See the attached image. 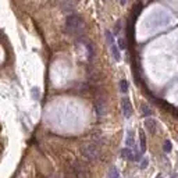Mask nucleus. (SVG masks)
<instances>
[{"mask_svg": "<svg viewBox=\"0 0 178 178\" xmlns=\"http://www.w3.org/2000/svg\"><path fill=\"white\" fill-rule=\"evenodd\" d=\"M84 30V21L82 18L78 17L75 14H71L67 17L66 20V31L68 34L74 35V34H79L81 31Z\"/></svg>", "mask_w": 178, "mask_h": 178, "instance_id": "f257e3e1", "label": "nucleus"}, {"mask_svg": "<svg viewBox=\"0 0 178 178\" xmlns=\"http://www.w3.org/2000/svg\"><path fill=\"white\" fill-rule=\"evenodd\" d=\"M81 153H82V156L85 157L86 160L93 161V160H96V159H99L100 149L96 143H88V145H84V146L81 148Z\"/></svg>", "mask_w": 178, "mask_h": 178, "instance_id": "f03ea898", "label": "nucleus"}, {"mask_svg": "<svg viewBox=\"0 0 178 178\" xmlns=\"http://www.w3.org/2000/svg\"><path fill=\"white\" fill-rule=\"evenodd\" d=\"M73 170H74V173H75V177L77 178H89L88 168L84 166L81 161H75V163H74Z\"/></svg>", "mask_w": 178, "mask_h": 178, "instance_id": "7ed1b4c3", "label": "nucleus"}, {"mask_svg": "<svg viewBox=\"0 0 178 178\" xmlns=\"http://www.w3.org/2000/svg\"><path fill=\"white\" fill-rule=\"evenodd\" d=\"M95 109H96V113H98V116H105L106 114V100L103 96H99V98H96V102H95Z\"/></svg>", "mask_w": 178, "mask_h": 178, "instance_id": "20e7f679", "label": "nucleus"}, {"mask_svg": "<svg viewBox=\"0 0 178 178\" xmlns=\"http://www.w3.org/2000/svg\"><path fill=\"white\" fill-rule=\"evenodd\" d=\"M121 106H122V113H124V117L125 118H129L132 114V106H131V102H129V99H122L121 102Z\"/></svg>", "mask_w": 178, "mask_h": 178, "instance_id": "39448f33", "label": "nucleus"}, {"mask_svg": "<svg viewBox=\"0 0 178 178\" xmlns=\"http://www.w3.org/2000/svg\"><path fill=\"white\" fill-rule=\"evenodd\" d=\"M145 127H146V129L150 132V134H156V131H157V122H156V120L148 118L146 121H145Z\"/></svg>", "mask_w": 178, "mask_h": 178, "instance_id": "423d86ee", "label": "nucleus"}, {"mask_svg": "<svg viewBox=\"0 0 178 178\" xmlns=\"http://www.w3.org/2000/svg\"><path fill=\"white\" fill-rule=\"evenodd\" d=\"M74 7H75V0H64L61 4V8L64 11H71Z\"/></svg>", "mask_w": 178, "mask_h": 178, "instance_id": "0eeeda50", "label": "nucleus"}, {"mask_svg": "<svg viewBox=\"0 0 178 178\" xmlns=\"http://www.w3.org/2000/svg\"><path fill=\"white\" fill-rule=\"evenodd\" d=\"M139 141H141V153H145V150H146V137H145L143 131L139 132Z\"/></svg>", "mask_w": 178, "mask_h": 178, "instance_id": "6e6552de", "label": "nucleus"}, {"mask_svg": "<svg viewBox=\"0 0 178 178\" xmlns=\"http://www.w3.org/2000/svg\"><path fill=\"white\" fill-rule=\"evenodd\" d=\"M110 46H111V53H113V57H114V60H116V61H120V59H121V56H120L118 47L116 46L114 43H113V45H110Z\"/></svg>", "mask_w": 178, "mask_h": 178, "instance_id": "1a4fd4ad", "label": "nucleus"}, {"mask_svg": "<svg viewBox=\"0 0 178 178\" xmlns=\"http://www.w3.org/2000/svg\"><path fill=\"white\" fill-rule=\"evenodd\" d=\"M121 154H122V157H125V159H128V160H134V154H132V152L129 150L128 148H125V149H122L121 150Z\"/></svg>", "mask_w": 178, "mask_h": 178, "instance_id": "9d476101", "label": "nucleus"}, {"mask_svg": "<svg viewBox=\"0 0 178 178\" xmlns=\"http://www.w3.org/2000/svg\"><path fill=\"white\" fill-rule=\"evenodd\" d=\"M107 178H120V173L116 167H111L109 170V174H107Z\"/></svg>", "mask_w": 178, "mask_h": 178, "instance_id": "9b49d317", "label": "nucleus"}, {"mask_svg": "<svg viewBox=\"0 0 178 178\" xmlns=\"http://www.w3.org/2000/svg\"><path fill=\"white\" fill-rule=\"evenodd\" d=\"M120 89H121V92L122 93H125L128 90V82L125 79H122V81H120Z\"/></svg>", "mask_w": 178, "mask_h": 178, "instance_id": "f8f14e48", "label": "nucleus"}, {"mask_svg": "<svg viewBox=\"0 0 178 178\" xmlns=\"http://www.w3.org/2000/svg\"><path fill=\"white\" fill-rule=\"evenodd\" d=\"M142 113H143V116H150L152 114V110L149 109L146 105H142Z\"/></svg>", "mask_w": 178, "mask_h": 178, "instance_id": "ddd939ff", "label": "nucleus"}, {"mask_svg": "<svg viewBox=\"0 0 178 178\" xmlns=\"http://www.w3.org/2000/svg\"><path fill=\"white\" fill-rule=\"evenodd\" d=\"M127 145H128V146H134V137H132V132H128Z\"/></svg>", "mask_w": 178, "mask_h": 178, "instance_id": "4468645a", "label": "nucleus"}, {"mask_svg": "<svg viewBox=\"0 0 178 178\" xmlns=\"http://www.w3.org/2000/svg\"><path fill=\"white\" fill-rule=\"evenodd\" d=\"M163 149H164V152H166V153H168V152H171V142H170V141H166V142H164V146H163Z\"/></svg>", "mask_w": 178, "mask_h": 178, "instance_id": "2eb2a0df", "label": "nucleus"}, {"mask_svg": "<svg viewBox=\"0 0 178 178\" xmlns=\"http://www.w3.org/2000/svg\"><path fill=\"white\" fill-rule=\"evenodd\" d=\"M66 178H77V177H75V173H74L73 168H71V170H67V173H66Z\"/></svg>", "mask_w": 178, "mask_h": 178, "instance_id": "dca6fc26", "label": "nucleus"}, {"mask_svg": "<svg viewBox=\"0 0 178 178\" xmlns=\"http://www.w3.org/2000/svg\"><path fill=\"white\" fill-rule=\"evenodd\" d=\"M106 39H107V42L110 45H113V35L110 31H106Z\"/></svg>", "mask_w": 178, "mask_h": 178, "instance_id": "f3484780", "label": "nucleus"}, {"mask_svg": "<svg viewBox=\"0 0 178 178\" xmlns=\"http://www.w3.org/2000/svg\"><path fill=\"white\" fill-rule=\"evenodd\" d=\"M32 98H34V99H39V89H38V88L32 89Z\"/></svg>", "mask_w": 178, "mask_h": 178, "instance_id": "a211bd4d", "label": "nucleus"}, {"mask_svg": "<svg viewBox=\"0 0 178 178\" xmlns=\"http://www.w3.org/2000/svg\"><path fill=\"white\" fill-rule=\"evenodd\" d=\"M118 46H120V49H125V42H124V39H118Z\"/></svg>", "mask_w": 178, "mask_h": 178, "instance_id": "6ab92c4d", "label": "nucleus"}, {"mask_svg": "<svg viewBox=\"0 0 178 178\" xmlns=\"http://www.w3.org/2000/svg\"><path fill=\"white\" fill-rule=\"evenodd\" d=\"M120 28H121V25H120V22H117V27H116V34H118Z\"/></svg>", "mask_w": 178, "mask_h": 178, "instance_id": "aec40b11", "label": "nucleus"}, {"mask_svg": "<svg viewBox=\"0 0 178 178\" xmlns=\"http://www.w3.org/2000/svg\"><path fill=\"white\" fill-rule=\"evenodd\" d=\"M146 166H148V160H143L142 161V168H145Z\"/></svg>", "mask_w": 178, "mask_h": 178, "instance_id": "412c9836", "label": "nucleus"}, {"mask_svg": "<svg viewBox=\"0 0 178 178\" xmlns=\"http://www.w3.org/2000/svg\"><path fill=\"white\" fill-rule=\"evenodd\" d=\"M121 2V4H125V0H120Z\"/></svg>", "mask_w": 178, "mask_h": 178, "instance_id": "4be33fe9", "label": "nucleus"}, {"mask_svg": "<svg viewBox=\"0 0 178 178\" xmlns=\"http://www.w3.org/2000/svg\"><path fill=\"white\" fill-rule=\"evenodd\" d=\"M157 178H161V177H160V175H159V177H157Z\"/></svg>", "mask_w": 178, "mask_h": 178, "instance_id": "5701e85b", "label": "nucleus"}]
</instances>
